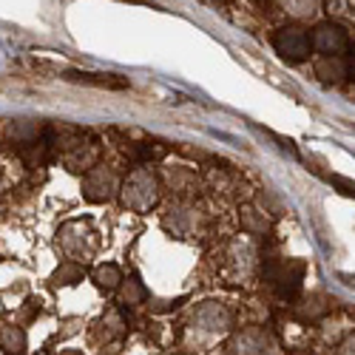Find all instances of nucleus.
Wrapping results in <instances>:
<instances>
[{"label": "nucleus", "mask_w": 355, "mask_h": 355, "mask_svg": "<svg viewBox=\"0 0 355 355\" xmlns=\"http://www.w3.org/2000/svg\"><path fill=\"white\" fill-rule=\"evenodd\" d=\"M80 276H83L80 268H74V264H66L63 270H57V273H54V284H74Z\"/></svg>", "instance_id": "7"}, {"label": "nucleus", "mask_w": 355, "mask_h": 355, "mask_svg": "<svg viewBox=\"0 0 355 355\" xmlns=\"http://www.w3.org/2000/svg\"><path fill=\"white\" fill-rule=\"evenodd\" d=\"M313 46L324 54H341L347 49V35H344V28L333 23H321L313 32Z\"/></svg>", "instance_id": "2"}, {"label": "nucleus", "mask_w": 355, "mask_h": 355, "mask_svg": "<svg viewBox=\"0 0 355 355\" xmlns=\"http://www.w3.org/2000/svg\"><path fill=\"white\" fill-rule=\"evenodd\" d=\"M66 80L83 85H100V88H125V80H116V74H92V71H69Z\"/></svg>", "instance_id": "5"}, {"label": "nucleus", "mask_w": 355, "mask_h": 355, "mask_svg": "<svg viewBox=\"0 0 355 355\" xmlns=\"http://www.w3.org/2000/svg\"><path fill=\"white\" fill-rule=\"evenodd\" d=\"M315 74L324 80V83H338L347 77V66L338 54H324L315 60Z\"/></svg>", "instance_id": "4"}, {"label": "nucleus", "mask_w": 355, "mask_h": 355, "mask_svg": "<svg viewBox=\"0 0 355 355\" xmlns=\"http://www.w3.org/2000/svg\"><path fill=\"white\" fill-rule=\"evenodd\" d=\"M94 282H97L103 290H114V287L120 284L123 279H120V270H116L114 264H105V268H97V273H94Z\"/></svg>", "instance_id": "6"}, {"label": "nucleus", "mask_w": 355, "mask_h": 355, "mask_svg": "<svg viewBox=\"0 0 355 355\" xmlns=\"http://www.w3.org/2000/svg\"><path fill=\"white\" fill-rule=\"evenodd\" d=\"M142 295H145V290H142L137 282H128V284L123 287V293H120V299H123V304H137Z\"/></svg>", "instance_id": "8"}, {"label": "nucleus", "mask_w": 355, "mask_h": 355, "mask_svg": "<svg viewBox=\"0 0 355 355\" xmlns=\"http://www.w3.org/2000/svg\"><path fill=\"white\" fill-rule=\"evenodd\" d=\"M114 191H116V180L114 173H105V171H94L85 182V196L92 202H105L114 196Z\"/></svg>", "instance_id": "3"}, {"label": "nucleus", "mask_w": 355, "mask_h": 355, "mask_svg": "<svg viewBox=\"0 0 355 355\" xmlns=\"http://www.w3.org/2000/svg\"><path fill=\"white\" fill-rule=\"evenodd\" d=\"M273 46L287 63H302V60H307V54H310V37L295 26L282 28V32L273 37Z\"/></svg>", "instance_id": "1"}]
</instances>
